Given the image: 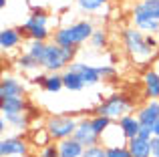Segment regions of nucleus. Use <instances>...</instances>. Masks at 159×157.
<instances>
[{
    "label": "nucleus",
    "instance_id": "f257e3e1",
    "mask_svg": "<svg viewBox=\"0 0 159 157\" xmlns=\"http://www.w3.org/2000/svg\"><path fill=\"white\" fill-rule=\"evenodd\" d=\"M121 43L123 48L137 65H145L157 55L159 51V38L153 34H145L135 26H127L121 32Z\"/></svg>",
    "mask_w": 159,
    "mask_h": 157
},
{
    "label": "nucleus",
    "instance_id": "f03ea898",
    "mask_svg": "<svg viewBox=\"0 0 159 157\" xmlns=\"http://www.w3.org/2000/svg\"><path fill=\"white\" fill-rule=\"evenodd\" d=\"M95 32V24L91 20H77V22L58 26L52 34V43L66 48H81L85 43H89Z\"/></svg>",
    "mask_w": 159,
    "mask_h": 157
},
{
    "label": "nucleus",
    "instance_id": "7ed1b4c3",
    "mask_svg": "<svg viewBox=\"0 0 159 157\" xmlns=\"http://www.w3.org/2000/svg\"><path fill=\"white\" fill-rule=\"evenodd\" d=\"M77 51L79 48H66L51 40L47 44V52L40 61V67L44 73H62L70 63L77 61Z\"/></svg>",
    "mask_w": 159,
    "mask_h": 157
},
{
    "label": "nucleus",
    "instance_id": "20e7f679",
    "mask_svg": "<svg viewBox=\"0 0 159 157\" xmlns=\"http://www.w3.org/2000/svg\"><path fill=\"white\" fill-rule=\"evenodd\" d=\"M48 20H51V16H48V12L44 8L30 6V14L22 22L20 32L28 40H47L48 43V38H52V34H54L51 28H48Z\"/></svg>",
    "mask_w": 159,
    "mask_h": 157
},
{
    "label": "nucleus",
    "instance_id": "39448f33",
    "mask_svg": "<svg viewBox=\"0 0 159 157\" xmlns=\"http://www.w3.org/2000/svg\"><path fill=\"white\" fill-rule=\"evenodd\" d=\"M133 107H135V103H133L131 97H127L125 93H113L109 97L101 99V103L95 109V113L105 115L111 121H119L121 117L133 113Z\"/></svg>",
    "mask_w": 159,
    "mask_h": 157
},
{
    "label": "nucleus",
    "instance_id": "423d86ee",
    "mask_svg": "<svg viewBox=\"0 0 159 157\" xmlns=\"http://www.w3.org/2000/svg\"><path fill=\"white\" fill-rule=\"evenodd\" d=\"M79 121H81V117H75V115H70V113H57V115H48V117L44 119V127L48 129L52 141L58 143V141H62V139L75 137Z\"/></svg>",
    "mask_w": 159,
    "mask_h": 157
},
{
    "label": "nucleus",
    "instance_id": "0eeeda50",
    "mask_svg": "<svg viewBox=\"0 0 159 157\" xmlns=\"http://www.w3.org/2000/svg\"><path fill=\"white\" fill-rule=\"evenodd\" d=\"M30 155V143L26 137L6 135L0 139V157H24Z\"/></svg>",
    "mask_w": 159,
    "mask_h": 157
},
{
    "label": "nucleus",
    "instance_id": "6e6552de",
    "mask_svg": "<svg viewBox=\"0 0 159 157\" xmlns=\"http://www.w3.org/2000/svg\"><path fill=\"white\" fill-rule=\"evenodd\" d=\"M131 20H133V26L139 28V30L145 32V34H153V36L159 34V20L153 18V16L141 6V2H137L135 6H133Z\"/></svg>",
    "mask_w": 159,
    "mask_h": 157
},
{
    "label": "nucleus",
    "instance_id": "1a4fd4ad",
    "mask_svg": "<svg viewBox=\"0 0 159 157\" xmlns=\"http://www.w3.org/2000/svg\"><path fill=\"white\" fill-rule=\"evenodd\" d=\"M75 139H77L79 143H83L85 147L101 145V135L95 131L93 123H91V117H81L79 127H77V131H75Z\"/></svg>",
    "mask_w": 159,
    "mask_h": 157
},
{
    "label": "nucleus",
    "instance_id": "9d476101",
    "mask_svg": "<svg viewBox=\"0 0 159 157\" xmlns=\"http://www.w3.org/2000/svg\"><path fill=\"white\" fill-rule=\"evenodd\" d=\"M66 69H70V71L77 73L87 87H95V85H99V83L103 81L101 75H99V69L93 67V65H89V63H83V61H75V63H70Z\"/></svg>",
    "mask_w": 159,
    "mask_h": 157
},
{
    "label": "nucleus",
    "instance_id": "9b49d317",
    "mask_svg": "<svg viewBox=\"0 0 159 157\" xmlns=\"http://www.w3.org/2000/svg\"><path fill=\"white\" fill-rule=\"evenodd\" d=\"M26 87L14 75H2L0 81V99H10V97H24Z\"/></svg>",
    "mask_w": 159,
    "mask_h": 157
},
{
    "label": "nucleus",
    "instance_id": "f8f14e48",
    "mask_svg": "<svg viewBox=\"0 0 159 157\" xmlns=\"http://www.w3.org/2000/svg\"><path fill=\"white\" fill-rule=\"evenodd\" d=\"M22 32L20 28H14V26H4L0 30V48L4 52H10V51H16L22 43Z\"/></svg>",
    "mask_w": 159,
    "mask_h": 157
},
{
    "label": "nucleus",
    "instance_id": "ddd939ff",
    "mask_svg": "<svg viewBox=\"0 0 159 157\" xmlns=\"http://www.w3.org/2000/svg\"><path fill=\"white\" fill-rule=\"evenodd\" d=\"M141 125H153L159 119V99H147L139 109L135 111Z\"/></svg>",
    "mask_w": 159,
    "mask_h": 157
},
{
    "label": "nucleus",
    "instance_id": "4468645a",
    "mask_svg": "<svg viewBox=\"0 0 159 157\" xmlns=\"http://www.w3.org/2000/svg\"><path fill=\"white\" fill-rule=\"evenodd\" d=\"M145 99H159V73L155 69H145L141 75Z\"/></svg>",
    "mask_w": 159,
    "mask_h": 157
},
{
    "label": "nucleus",
    "instance_id": "2eb2a0df",
    "mask_svg": "<svg viewBox=\"0 0 159 157\" xmlns=\"http://www.w3.org/2000/svg\"><path fill=\"white\" fill-rule=\"evenodd\" d=\"M26 139H28V143H30V147H34V149H43V147L54 143L52 137H51V133H48V129L44 125L43 127H30Z\"/></svg>",
    "mask_w": 159,
    "mask_h": 157
},
{
    "label": "nucleus",
    "instance_id": "dca6fc26",
    "mask_svg": "<svg viewBox=\"0 0 159 157\" xmlns=\"http://www.w3.org/2000/svg\"><path fill=\"white\" fill-rule=\"evenodd\" d=\"M0 111H2V115L26 113V111H28V101H26V97H10V99H0Z\"/></svg>",
    "mask_w": 159,
    "mask_h": 157
},
{
    "label": "nucleus",
    "instance_id": "f3484780",
    "mask_svg": "<svg viewBox=\"0 0 159 157\" xmlns=\"http://www.w3.org/2000/svg\"><path fill=\"white\" fill-rule=\"evenodd\" d=\"M58 145V155L61 157H83L87 147L83 143H79L75 137H69V139H62V141L57 143Z\"/></svg>",
    "mask_w": 159,
    "mask_h": 157
},
{
    "label": "nucleus",
    "instance_id": "a211bd4d",
    "mask_svg": "<svg viewBox=\"0 0 159 157\" xmlns=\"http://www.w3.org/2000/svg\"><path fill=\"white\" fill-rule=\"evenodd\" d=\"M117 125L121 127L123 135L127 137V141L133 139V137H137V135H139V129H141V121L137 119L135 113H129V115H125V117H121L119 121H117Z\"/></svg>",
    "mask_w": 159,
    "mask_h": 157
},
{
    "label": "nucleus",
    "instance_id": "6ab92c4d",
    "mask_svg": "<svg viewBox=\"0 0 159 157\" xmlns=\"http://www.w3.org/2000/svg\"><path fill=\"white\" fill-rule=\"evenodd\" d=\"M127 149L131 157H151V139H143L137 135L127 141Z\"/></svg>",
    "mask_w": 159,
    "mask_h": 157
},
{
    "label": "nucleus",
    "instance_id": "aec40b11",
    "mask_svg": "<svg viewBox=\"0 0 159 157\" xmlns=\"http://www.w3.org/2000/svg\"><path fill=\"white\" fill-rule=\"evenodd\" d=\"M101 145L105 147H111V145H127V137L123 135L121 127L117 125V121H113V125L103 133L101 137Z\"/></svg>",
    "mask_w": 159,
    "mask_h": 157
},
{
    "label": "nucleus",
    "instance_id": "412c9836",
    "mask_svg": "<svg viewBox=\"0 0 159 157\" xmlns=\"http://www.w3.org/2000/svg\"><path fill=\"white\" fill-rule=\"evenodd\" d=\"M16 69H18L20 73H26V75H32V73H36L40 67V63L34 59V56H30L28 52H20L18 56H16Z\"/></svg>",
    "mask_w": 159,
    "mask_h": 157
},
{
    "label": "nucleus",
    "instance_id": "4be33fe9",
    "mask_svg": "<svg viewBox=\"0 0 159 157\" xmlns=\"http://www.w3.org/2000/svg\"><path fill=\"white\" fill-rule=\"evenodd\" d=\"M62 81H65V89L69 91V93H81L87 87L85 83H83V78L75 71H70V69H65V71H62Z\"/></svg>",
    "mask_w": 159,
    "mask_h": 157
},
{
    "label": "nucleus",
    "instance_id": "5701e85b",
    "mask_svg": "<svg viewBox=\"0 0 159 157\" xmlns=\"http://www.w3.org/2000/svg\"><path fill=\"white\" fill-rule=\"evenodd\" d=\"M65 89V81H62V73H48L47 75V81L43 85V91L44 93H51V95H57Z\"/></svg>",
    "mask_w": 159,
    "mask_h": 157
},
{
    "label": "nucleus",
    "instance_id": "b1692460",
    "mask_svg": "<svg viewBox=\"0 0 159 157\" xmlns=\"http://www.w3.org/2000/svg\"><path fill=\"white\" fill-rule=\"evenodd\" d=\"M47 40H26V44H24V52H28L30 56H34L36 61H43L44 52H47Z\"/></svg>",
    "mask_w": 159,
    "mask_h": 157
},
{
    "label": "nucleus",
    "instance_id": "393cba45",
    "mask_svg": "<svg viewBox=\"0 0 159 157\" xmlns=\"http://www.w3.org/2000/svg\"><path fill=\"white\" fill-rule=\"evenodd\" d=\"M89 44H91L93 48H97V51L105 48L107 44H109V34H107V30H103V28H95V32H93V36H91Z\"/></svg>",
    "mask_w": 159,
    "mask_h": 157
},
{
    "label": "nucleus",
    "instance_id": "a878e982",
    "mask_svg": "<svg viewBox=\"0 0 159 157\" xmlns=\"http://www.w3.org/2000/svg\"><path fill=\"white\" fill-rule=\"evenodd\" d=\"M91 123H93V127H95V131H97L99 135L103 137V133L109 129V127L113 125V121L109 117H105V115H99V113H95V115H91Z\"/></svg>",
    "mask_w": 159,
    "mask_h": 157
},
{
    "label": "nucleus",
    "instance_id": "bb28decb",
    "mask_svg": "<svg viewBox=\"0 0 159 157\" xmlns=\"http://www.w3.org/2000/svg\"><path fill=\"white\" fill-rule=\"evenodd\" d=\"M79 6V10L87 12V14H93V12H99L105 4L101 2V0H75Z\"/></svg>",
    "mask_w": 159,
    "mask_h": 157
},
{
    "label": "nucleus",
    "instance_id": "cd10ccee",
    "mask_svg": "<svg viewBox=\"0 0 159 157\" xmlns=\"http://www.w3.org/2000/svg\"><path fill=\"white\" fill-rule=\"evenodd\" d=\"M99 75H101L103 81H115L119 77V69L115 67L113 63H107V65H99Z\"/></svg>",
    "mask_w": 159,
    "mask_h": 157
},
{
    "label": "nucleus",
    "instance_id": "c85d7f7f",
    "mask_svg": "<svg viewBox=\"0 0 159 157\" xmlns=\"http://www.w3.org/2000/svg\"><path fill=\"white\" fill-rule=\"evenodd\" d=\"M107 151V157H131L127 145H111V147H105Z\"/></svg>",
    "mask_w": 159,
    "mask_h": 157
},
{
    "label": "nucleus",
    "instance_id": "c756f323",
    "mask_svg": "<svg viewBox=\"0 0 159 157\" xmlns=\"http://www.w3.org/2000/svg\"><path fill=\"white\" fill-rule=\"evenodd\" d=\"M141 6H143L155 20H159V0H141Z\"/></svg>",
    "mask_w": 159,
    "mask_h": 157
},
{
    "label": "nucleus",
    "instance_id": "7c9ffc66",
    "mask_svg": "<svg viewBox=\"0 0 159 157\" xmlns=\"http://www.w3.org/2000/svg\"><path fill=\"white\" fill-rule=\"evenodd\" d=\"M83 157H107L105 145H93V147H87Z\"/></svg>",
    "mask_w": 159,
    "mask_h": 157
},
{
    "label": "nucleus",
    "instance_id": "2f4dec72",
    "mask_svg": "<svg viewBox=\"0 0 159 157\" xmlns=\"http://www.w3.org/2000/svg\"><path fill=\"white\" fill-rule=\"evenodd\" d=\"M47 75L48 73H40V75H32V78H30V83L32 85H36V87H40V89H43V85H44V81H47Z\"/></svg>",
    "mask_w": 159,
    "mask_h": 157
},
{
    "label": "nucleus",
    "instance_id": "473e14b6",
    "mask_svg": "<svg viewBox=\"0 0 159 157\" xmlns=\"http://www.w3.org/2000/svg\"><path fill=\"white\" fill-rule=\"evenodd\" d=\"M139 137H143V139H151V137H153V129H151V125H141V129H139Z\"/></svg>",
    "mask_w": 159,
    "mask_h": 157
},
{
    "label": "nucleus",
    "instance_id": "72a5a7b5",
    "mask_svg": "<svg viewBox=\"0 0 159 157\" xmlns=\"http://www.w3.org/2000/svg\"><path fill=\"white\" fill-rule=\"evenodd\" d=\"M151 157H159V137H151Z\"/></svg>",
    "mask_w": 159,
    "mask_h": 157
},
{
    "label": "nucleus",
    "instance_id": "f704fd0d",
    "mask_svg": "<svg viewBox=\"0 0 159 157\" xmlns=\"http://www.w3.org/2000/svg\"><path fill=\"white\" fill-rule=\"evenodd\" d=\"M6 129H10V125H8V121H6V119H4V117H0V133H6Z\"/></svg>",
    "mask_w": 159,
    "mask_h": 157
},
{
    "label": "nucleus",
    "instance_id": "c9c22d12",
    "mask_svg": "<svg viewBox=\"0 0 159 157\" xmlns=\"http://www.w3.org/2000/svg\"><path fill=\"white\" fill-rule=\"evenodd\" d=\"M151 129H153V137H159V119L151 125Z\"/></svg>",
    "mask_w": 159,
    "mask_h": 157
},
{
    "label": "nucleus",
    "instance_id": "e433bc0d",
    "mask_svg": "<svg viewBox=\"0 0 159 157\" xmlns=\"http://www.w3.org/2000/svg\"><path fill=\"white\" fill-rule=\"evenodd\" d=\"M6 6V0H0V8H4Z\"/></svg>",
    "mask_w": 159,
    "mask_h": 157
},
{
    "label": "nucleus",
    "instance_id": "4c0bfd02",
    "mask_svg": "<svg viewBox=\"0 0 159 157\" xmlns=\"http://www.w3.org/2000/svg\"><path fill=\"white\" fill-rule=\"evenodd\" d=\"M101 2H103V4H107V2H111V0H101Z\"/></svg>",
    "mask_w": 159,
    "mask_h": 157
}]
</instances>
